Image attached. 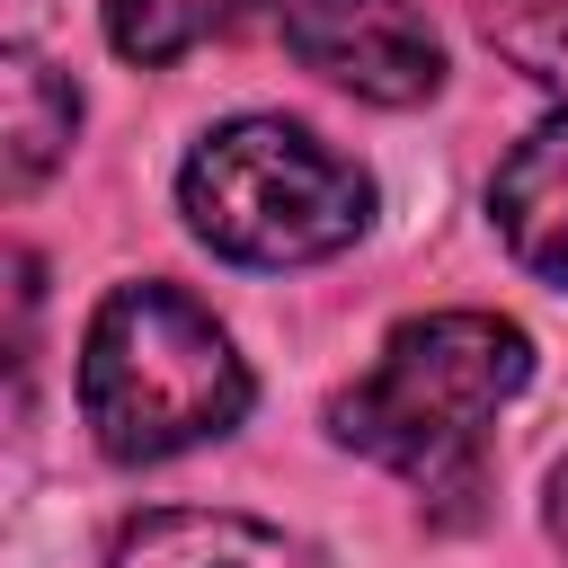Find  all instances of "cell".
I'll list each match as a JSON object with an SVG mask.
<instances>
[{"label":"cell","instance_id":"6da1fadb","mask_svg":"<svg viewBox=\"0 0 568 568\" xmlns=\"http://www.w3.org/2000/svg\"><path fill=\"white\" fill-rule=\"evenodd\" d=\"M532 382V337L497 311H426L382 337L373 373L328 399V435L382 470H408L426 497L470 515L488 470L497 408Z\"/></svg>","mask_w":568,"mask_h":568},{"label":"cell","instance_id":"7a4b0ae2","mask_svg":"<svg viewBox=\"0 0 568 568\" xmlns=\"http://www.w3.org/2000/svg\"><path fill=\"white\" fill-rule=\"evenodd\" d=\"M80 417L106 462H169L248 417V364L195 293L115 284L80 337Z\"/></svg>","mask_w":568,"mask_h":568},{"label":"cell","instance_id":"3957f363","mask_svg":"<svg viewBox=\"0 0 568 568\" xmlns=\"http://www.w3.org/2000/svg\"><path fill=\"white\" fill-rule=\"evenodd\" d=\"M178 204L213 257L311 266L373 222V178L293 115H231L186 151Z\"/></svg>","mask_w":568,"mask_h":568},{"label":"cell","instance_id":"277c9868","mask_svg":"<svg viewBox=\"0 0 568 568\" xmlns=\"http://www.w3.org/2000/svg\"><path fill=\"white\" fill-rule=\"evenodd\" d=\"M284 44L302 71L373 106H417L444 89V44L417 0H284Z\"/></svg>","mask_w":568,"mask_h":568},{"label":"cell","instance_id":"5b68a950","mask_svg":"<svg viewBox=\"0 0 568 568\" xmlns=\"http://www.w3.org/2000/svg\"><path fill=\"white\" fill-rule=\"evenodd\" d=\"M106 568H328L311 541L257 524V515H213V506H160L115 532Z\"/></svg>","mask_w":568,"mask_h":568},{"label":"cell","instance_id":"8992f818","mask_svg":"<svg viewBox=\"0 0 568 568\" xmlns=\"http://www.w3.org/2000/svg\"><path fill=\"white\" fill-rule=\"evenodd\" d=\"M488 213H497L506 248H515L532 275L568 284V115L532 124V133L506 151V169H497V186H488Z\"/></svg>","mask_w":568,"mask_h":568},{"label":"cell","instance_id":"52a82bcc","mask_svg":"<svg viewBox=\"0 0 568 568\" xmlns=\"http://www.w3.org/2000/svg\"><path fill=\"white\" fill-rule=\"evenodd\" d=\"M0 115H9V195H27V186L71 151V133H80V89H71L44 53L9 44V53H0Z\"/></svg>","mask_w":568,"mask_h":568},{"label":"cell","instance_id":"ba28073f","mask_svg":"<svg viewBox=\"0 0 568 568\" xmlns=\"http://www.w3.org/2000/svg\"><path fill=\"white\" fill-rule=\"evenodd\" d=\"M257 0H106V36L124 62H178L213 36H231Z\"/></svg>","mask_w":568,"mask_h":568},{"label":"cell","instance_id":"9c48e42d","mask_svg":"<svg viewBox=\"0 0 568 568\" xmlns=\"http://www.w3.org/2000/svg\"><path fill=\"white\" fill-rule=\"evenodd\" d=\"M541 524H550V541L568 550V462L550 470V497H541Z\"/></svg>","mask_w":568,"mask_h":568}]
</instances>
